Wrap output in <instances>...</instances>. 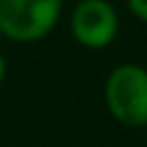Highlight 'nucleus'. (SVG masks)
<instances>
[{
  "mask_svg": "<svg viewBox=\"0 0 147 147\" xmlns=\"http://www.w3.org/2000/svg\"><path fill=\"white\" fill-rule=\"evenodd\" d=\"M103 103L110 117L131 129L147 126V67L122 62L113 67L103 83Z\"/></svg>",
  "mask_w": 147,
  "mask_h": 147,
  "instance_id": "obj_1",
  "label": "nucleus"
},
{
  "mask_svg": "<svg viewBox=\"0 0 147 147\" xmlns=\"http://www.w3.org/2000/svg\"><path fill=\"white\" fill-rule=\"evenodd\" d=\"M64 0H0V37L14 44H37L60 23Z\"/></svg>",
  "mask_w": 147,
  "mask_h": 147,
  "instance_id": "obj_2",
  "label": "nucleus"
},
{
  "mask_svg": "<svg viewBox=\"0 0 147 147\" xmlns=\"http://www.w3.org/2000/svg\"><path fill=\"white\" fill-rule=\"evenodd\" d=\"M126 9L136 21L147 25V0H126Z\"/></svg>",
  "mask_w": 147,
  "mask_h": 147,
  "instance_id": "obj_4",
  "label": "nucleus"
},
{
  "mask_svg": "<svg viewBox=\"0 0 147 147\" xmlns=\"http://www.w3.org/2000/svg\"><path fill=\"white\" fill-rule=\"evenodd\" d=\"M74 2H78V0H74Z\"/></svg>",
  "mask_w": 147,
  "mask_h": 147,
  "instance_id": "obj_6",
  "label": "nucleus"
},
{
  "mask_svg": "<svg viewBox=\"0 0 147 147\" xmlns=\"http://www.w3.org/2000/svg\"><path fill=\"white\" fill-rule=\"evenodd\" d=\"M145 129H147V126H145Z\"/></svg>",
  "mask_w": 147,
  "mask_h": 147,
  "instance_id": "obj_7",
  "label": "nucleus"
},
{
  "mask_svg": "<svg viewBox=\"0 0 147 147\" xmlns=\"http://www.w3.org/2000/svg\"><path fill=\"white\" fill-rule=\"evenodd\" d=\"M5 76H7V60H5V55L0 53V85L5 83Z\"/></svg>",
  "mask_w": 147,
  "mask_h": 147,
  "instance_id": "obj_5",
  "label": "nucleus"
},
{
  "mask_svg": "<svg viewBox=\"0 0 147 147\" xmlns=\"http://www.w3.org/2000/svg\"><path fill=\"white\" fill-rule=\"evenodd\" d=\"M122 21L110 0H78L69 14L74 41L87 51L108 48L119 34Z\"/></svg>",
  "mask_w": 147,
  "mask_h": 147,
  "instance_id": "obj_3",
  "label": "nucleus"
}]
</instances>
